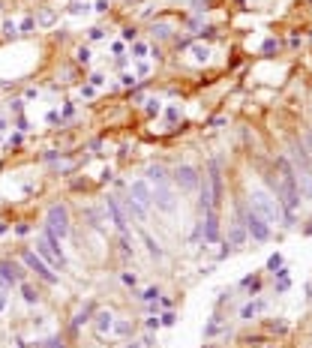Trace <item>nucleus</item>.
<instances>
[{"label":"nucleus","mask_w":312,"mask_h":348,"mask_svg":"<svg viewBox=\"0 0 312 348\" xmlns=\"http://www.w3.org/2000/svg\"><path fill=\"white\" fill-rule=\"evenodd\" d=\"M54 18H57V15L51 12V9H42V12L36 15V24H39V27H51V24H54Z\"/></svg>","instance_id":"17"},{"label":"nucleus","mask_w":312,"mask_h":348,"mask_svg":"<svg viewBox=\"0 0 312 348\" xmlns=\"http://www.w3.org/2000/svg\"><path fill=\"white\" fill-rule=\"evenodd\" d=\"M93 327H96V333H99V336H105L108 330L114 327V315H111V312H96V321H93Z\"/></svg>","instance_id":"11"},{"label":"nucleus","mask_w":312,"mask_h":348,"mask_svg":"<svg viewBox=\"0 0 312 348\" xmlns=\"http://www.w3.org/2000/svg\"><path fill=\"white\" fill-rule=\"evenodd\" d=\"M132 57H147V45L144 42H132Z\"/></svg>","instance_id":"20"},{"label":"nucleus","mask_w":312,"mask_h":348,"mask_svg":"<svg viewBox=\"0 0 312 348\" xmlns=\"http://www.w3.org/2000/svg\"><path fill=\"white\" fill-rule=\"evenodd\" d=\"M204 237L210 240V243L216 240V216H213L210 210H207V222H204Z\"/></svg>","instance_id":"16"},{"label":"nucleus","mask_w":312,"mask_h":348,"mask_svg":"<svg viewBox=\"0 0 312 348\" xmlns=\"http://www.w3.org/2000/svg\"><path fill=\"white\" fill-rule=\"evenodd\" d=\"M3 33H6V36H12V33H15V21H6V24H3Z\"/></svg>","instance_id":"27"},{"label":"nucleus","mask_w":312,"mask_h":348,"mask_svg":"<svg viewBox=\"0 0 312 348\" xmlns=\"http://www.w3.org/2000/svg\"><path fill=\"white\" fill-rule=\"evenodd\" d=\"M126 210H129V213H132V216H135L138 222H144V219H147V213H144V207L138 204L135 198H126Z\"/></svg>","instance_id":"14"},{"label":"nucleus","mask_w":312,"mask_h":348,"mask_svg":"<svg viewBox=\"0 0 312 348\" xmlns=\"http://www.w3.org/2000/svg\"><path fill=\"white\" fill-rule=\"evenodd\" d=\"M21 297H24V303H39V291L33 288V285H27V282H21Z\"/></svg>","instance_id":"15"},{"label":"nucleus","mask_w":312,"mask_h":348,"mask_svg":"<svg viewBox=\"0 0 312 348\" xmlns=\"http://www.w3.org/2000/svg\"><path fill=\"white\" fill-rule=\"evenodd\" d=\"M75 60H78V63H87V60H90V48H87V45H81V48L75 51Z\"/></svg>","instance_id":"19"},{"label":"nucleus","mask_w":312,"mask_h":348,"mask_svg":"<svg viewBox=\"0 0 312 348\" xmlns=\"http://www.w3.org/2000/svg\"><path fill=\"white\" fill-rule=\"evenodd\" d=\"M144 243H147V249H150V255L153 258H162V249H159V243H156L150 234H144Z\"/></svg>","instance_id":"18"},{"label":"nucleus","mask_w":312,"mask_h":348,"mask_svg":"<svg viewBox=\"0 0 312 348\" xmlns=\"http://www.w3.org/2000/svg\"><path fill=\"white\" fill-rule=\"evenodd\" d=\"M123 39H135V30L132 27H123Z\"/></svg>","instance_id":"31"},{"label":"nucleus","mask_w":312,"mask_h":348,"mask_svg":"<svg viewBox=\"0 0 312 348\" xmlns=\"http://www.w3.org/2000/svg\"><path fill=\"white\" fill-rule=\"evenodd\" d=\"M258 309H261V303H255V306L249 303V306H243V318H252V315H255Z\"/></svg>","instance_id":"23"},{"label":"nucleus","mask_w":312,"mask_h":348,"mask_svg":"<svg viewBox=\"0 0 312 348\" xmlns=\"http://www.w3.org/2000/svg\"><path fill=\"white\" fill-rule=\"evenodd\" d=\"M162 324L171 327V324H174V315H171V312H165V315H162Z\"/></svg>","instance_id":"28"},{"label":"nucleus","mask_w":312,"mask_h":348,"mask_svg":"<svg viewBox=\"0 0 312 348\" xmlns=\"http://www.w3.org/2000/svg\"><path fill=\"white\" fill-rule=\"evenodd\" d=\"M240 213H243V225H246V231L255 237V240H267L270 237V228H267V222L258 216L255 210H243L240 207Z\"/></svg>","instance_id":"5"},{"label":"nucleus","mask_w":312,"mask_h":348,"mask_svg":"<svg viewBox=\"0 0 312 348\" xmlns=\"http://www.w3.org/2000/svg\"><path fill=\"white\" fill-rule=\"evenodd\" d=\"M249 204L264 222H282V204H279V198H273V192H267V189H252Z\"/></svg>","instance_id":"1"},{"label":"nucleus","mask_w":312,"mask_h":348,"mask_svg":"<svg viewBox=\"0 0 312 348\" xmlns=\"http://www.w3.org/2000/svg\"><path fill=\"white\" fill-rule=\"evenodd\" d=\"M153 204H156V210H162V213H174L177 210V198L165 183L153 189Z\"/></svg>","instance_id":"7"},{"label":"nucleus","mask_w":312,"mask_h":348,"mask_svg":"<svg viewBox=\"0 0 312 348\" xmlns=\"http://www.w3.org/2000/svg\"><path fill=\"white\" fill-rule=\"evenodd\" d=\"M165 180H168V171H165V165H159V162H156V165H150V168H147V183L162 186Z\"/></svg>","instance_id":"12"},{"label":"nucleus","mask_w":312,"mask_h":348,"mask_svg":"<svg viewBox=\"0 0 312 348\" xmlns=\"http://www.w3.org/2000/svg\"><path fill=\"white\" fill-rule=\"evenodd\" d=\"M174 183L183 189V192H189V189H195L201 183V177H198V171L192 165H177L174 168Z\"/></svg>","instance_id":"8"},{"label":"nucleus","mask_w":312,"mask_h":348,"mask_svg":"<svg viewBox=\"0 0 312 348\" xmlns=\"http://www.w3.org/2000/svg\"><path fill=\"white\" fill-rule=\"evenodd\" d=\"M3 309H6V288L0 285V312H3Z\"/></svg>","instance_id":"26"},{"label":"nucleus","mask_w":312,"mask_h":348,"mask_svg":"<svg viewBox=\"0 0 312 348\" xmlns=\"http://www.w3.org/2000/svg\"><path fill=\"white\" fill-rule=\"evenodd\" d=\"M45 222H48L45 231H51L54 237H66V234H69V210H66L63 204H51Z\"/></svg>","instance_id":"3"},{"label":"nucleus","mask_w":312,"mask_h":348,"mask_svg":"<svg viewBox=\"0 0 312 348\" xmlns=\"http://www.w3.org/2000/svg\"><path fill=\"white\" fill-rule=\"evenodd\" d=\"M228 237H231V243H234V246H243V240H246L243 225H240V222H234V225H231V231H228Z\"/></svg>","instance_id":"13"},{"label":"nucleus","mask_w":312,"mask_h":348,"mask_svg":"<svg viewBox=\"0 0 312 348\" xmlns=\"http://www.w3.org/2000/svg\"><path fill=\"white\" fill-rule=\"evenodd\" d=\"M120 81H123L126 87H132V84H135V75H132V72H123V75H120Z\"/></svg>","instance_id":"25"},{"label":"nucleus","mask_w":312,"mask_h":348,"mask_svg":"<svg viewBox=\"0 0 312 348\" xmlns=\"http://www.w3.org/2000/svg\"><path fill=\"white\" fill-rule=\"evenodd\" d=\"M168 33H171V27H168V24H153V36H159V39H165Z\"/></svg>","instance_id":"21"},{"label":"nucleus","mask_w":312,"mask_h":348,"mask_svg":"<svg viewBox=\"0 0 312 348\" xmlns=\"http://www.w3.org/2000/svg\"><path fill=\"white\" fill-rule=\"evenodd\" d=\"M21 261H24V264H27V267L33 270V273H36V276H39L42 282H48V285H57V273L51 270V267L45 264V261H42V258H39L36 252L24 249V252H21Z\"/></svg>","instance_id":"4"},{"label":"nucleus","mask_w":312,"mask_h":348,"mask_svg":"<svg viewBox=\"0 0 312 348\" xmlns=\"http://www.w3.org/2000/svg\"><path fill=\"white\" fill-rule=\"evenodd\" d=\"M129 198H135L141 207L153 204V189H150V183H147V180H132V183H129Z\"/></svg>","instance_id":"9"},{"label":"nucleus","mask_w":312,"mask_h":348,"mask_svg":"<svg viewBox=\"0 0 312 348\" xmlns=\"http://www.w3.org/2000/svg\"><path fill=\"white\" fill-rule=\"evenodd\" d=\"M123 282H126V285H135V282H138L135 273H123Z\"/></svg>","instance_id":"29"},{"label":"nucleus","mask_w":312,"mask_h":348,"mask_svg":"<svg viewBox=\"0 0 312 348\" xmlns=\"http://www.w3.org/2000/svg\"><path fill=\"white\" fill-rule=\"evenodd\" d=\"M0 282L3 285H21L24 282V267L18 264V261H12V258L0 261Z\"/></svg>","instance_id":"6"},{"label":"nucleus","mask_w":312,"mask_h":348,"mask_svg":"<svg viewBox=\"0 0 312 348\" xmlns=\"http://www.w3.org/2000/svg\"><path fill=\"white\" fill-rule=\"evenodd\" d=\"M279 264H282V255H279V252H276V255H270V261H267V267H270V270H276V267H279Z\"/></svg>","instance_id":"24"},{"label":"nucleus","mask_w":312,"mask_h":348,"mask_svg":"<svg viewBox=\"0 0 312 348\" xmlns=\"http://www.w3.org/2000/svg\"><path fill=\"white\" fill-rule=\"evenodd\" d=\"M108 210H111V219H114L117 228L126 231V213H123V207L117 204V198H111V195H108Z\"/></svg>","instance_id":"10"},{"label":"nucleus","mask_w":312,"mask_h":348,"mask_svg":"<svg viewBox=\"0 0 312 348\" xmlns=\"http://www.w3.org/2000/svg\"><path fill=\"white\" fill-rule=\"evenodd\" d=\"M138 297H141V300H156V297H159V288H147L144 294H138Z\"/></svg>","instance_id":"22"},{"label":"nucleus","mask_w":312,"mask_h":348,"mask_svg":"<svg viewBox=\"0 0 312 348\" xmlns=\"http://www.w3.org/2000/svg\"><path fill=\"white\" fill-rule=\"evenodd\" d=\"M90 84H93V87H99V84H102V75H99V72H96V75H90Z\"/></svg>","instance_id":"32"},{"label":"nucleus","mask_w":312,"mask_h":348,"mask_svg":"<svg viewBox=\"0 0 312 348\" xmlns=\"http://www.w3.org/2000/svg\"><path fill=\"white\" fill-rule=\"evenodd\" d=\"M126 348H141V345H138V342H132V345H126Z\"/></svg>","instance_id":"33"},{"label":"nucleus","mask_w":312,"mask_h":348,"mask_svg":"<svg viewBox=\"0 0 312 348\" xmlns=\"http://www.w3.org/2000/svg\"><path fill=\"white\" fill-rule=\"evenodd\" d=\"M0 129H6V120H0Z\"/></svg>","instance_id":"34"},{"label":"nucleus","mask_w":312,"mask_h":348,"mask_svg":"<svg viewBox=\"0 0 312 348\" xmlns=\"http://www.w3.org/2000/svg\"><path fill=\"white\" fill-rule=\"evenodd\" d=\"M36 252L42 255V261L51 270H63L66 267V258L60 252V237H54L51 231H42V237L36 240Z\"/></svg>","instance_id":"2"},{"label":"nucleus","mask_w":312,"mask_h":348,"mask_svg":"<svg viewBox=\"0 0 312 348\" xmlns=\"http://www.w3.org/2000/svg\"><path fill=\"white\" fill-rule=\"evenodd\" d=\"M21 27H24V33H30V30H33V27H36V21H33V18H27V21H24V24H21Z\"/></svg>","instance_id":"30"}]
</instances>
